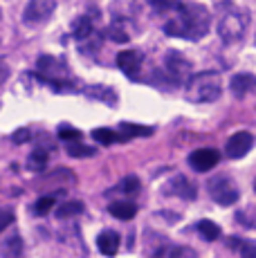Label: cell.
Returning <instances> with one entry per match:
<instances>
[{
  "instance_id": "cell-1",
  "label": "cell",
  "mask_w": 256,
  "mask_h": 258,
  "mask_svg": "<svg viewBox=\"0 0 256 258\" xmlns=\"http://www.w3.org/2000/svg\"><path fill=\"white\" fill-rule=\"evenodd\" d=\"M166 12H169V18L164 23V32L169 36L186 38V41H200V38L207 36V32L211 27V14L205 5L171 0Z\"/></svg>"
},
{
  "instance_id": "cell-2",
  "label": "cell",
  "mask_w": 256,
  "mask_h": 258,
  "mask_svg": "<svg viewBox=\"0 0 256 258\" xmlns=\"http://www.w3.org/2000/svg\"><path fill=\"white\" fill-rule=\"evenodd\" d=\"M220 92H223V81H220V74L216 70L194 74L184 88V94L191 103H211L220 97Z\"/></svg>"
},
{
  "instance_id": "cell-3",
  "label": "cell",
  "mask_w": 256,
  "mask_h": 258,
  "mask_svg": "<svg viewBox=\"0 0 256 258\" xmlns=\"http://www.w3.org/2000/svg\"><path fill=\"white\" fill-rule=\"evenodd\" d=\"M249 16L245 9H238L231 3L220 5V18H218V36L225 45L231 43H238L245 36V29H247Z\"/></svg>"
},
{
  "instance_id": "cell-4",
  "label": "cell",
  "mask_w": 256,
  "mask_h": 258,
  "mask_svg": "<svg viewBox=\"0 0 256 258\" xmlns=\"http://www.w3.org/2000/svg\"><path fill=\"white\" fill-rule=\"evenodd\" d=\"M207 191H209L211 200L218 202L220 207H231L238 202L240 191L236 186V182L229 175H214L207 182Z\"/></svg>"
},
{
  "instance_id": "cell-5",
  "label": "cell",
  "mask_w": 256,
  "mask_h": 258,
  "mask_svg": "<svg viewBox=\"0 0 256 258\" xmlns=\"http://www.w3.org/2000/svg\"><path fill=\"white\" fill-rule=\"evenodd\" d=\"M54 12H56V0H29L27 7L23 9V23L29 27H38L50 21Z\"/></svg>"
},
{
  "instance_id": "cell-6",
  "label": "cell",
  "mask_w": 256,
  "mask_h": 258,
  "mask_svg": "<svg viewBox=\"0 0 256 258\" xmlns=\"http://www.w3.org/2000/svg\"><path fill=\"white\" fill-rule=\"evenodd\" d=\"M36 72L45 79L47 86H50L52 81H66V79H70L66 61L56 58V56H41L36 61Z\"/></svg>"
},
{
  "instance_id": "cell-7",
  "label": "cell",
  "mask_w": 256,
  "mask_h": 258,
  "mask_svg": "<svg viewBox=\"0 0 256 258\" xmlns=\"http://www.w3.org/2000/svg\"><path fill=\"white\" fill-rule=\"evenodd\" d=\"M164 70L169 74L173 81H184V79H191V63L186 61L184 56H182L180 52H175V49H169L164 56Z\"/></svg>"
},
{
  "instance_id": "cell-8",
  "label": "cell",
  "mask_w": 256,
  "mask_h": 258,
  "mask_svg": "<svg viewBox=\"0 0 256 258\" xmlns=\"http://www.w3.org/2000/svg\"><path fill=\"white\" fill-rule=\"evenodd\" d=\"M252 146H254L252 133L240 131V133H234V135L227 140L225 153H227V157H231V160H240V157H245L249 151H252Z\"/></svg>"
},
{
  "instance_id": "cell-9",
  "label": "cell",
  "mask_w": 256,
  "mask_h": 258,
  "mask_svg": "<svg viewBox=\"0 0 256 258\" xmlns=\"http://www.w3.org/2000/svg\"><path fill=\"white\" fill-rule=\"evenodd\" d=\"M142 63H144V54L140 49H121L117 54V68L131 79H137V74L142 70Z\"/></svg>"
},
{
  "instance_id": "cell-10",
  "label": "cell",
  "mask_w": 256,
  "mask_h": 258,
  "mask_svg": "<svg viewBox=\"0 0 256 258\" xmlns=\"http://www.w3.org/2000/svg\"><path fill=\"white\" fill-rule=\"evenodd\" d=\"M220 162V153L216 151V148H198V151H194L189 155V164L194 171L198 173H207L211 171L216 164Z\"/></svg>"
},
{
  "instance_id": "cell-11",
  "label": "cell",
  "mask_w": 256,
  "mask_h": 258,
  "mask_svg": "<svg viewBox=\"0 0 256 258\" xmlns=\"http://www.w3.org/2000/svg\"><path fill=\"white\" fill-rule=\"evenodd\" d=\"M229 88H231V94L238 99L247 97V94L256 92V77L254 74H247V72H240V74H234L229 81Z\"/></svg>"
},
{
  "instance_id": "cell-12",
  "label": "cell",
  "mask_w": 256,
  "mask_h": 258,
  "mask_svg": "<svg viewBox=\"0 0 256 258\" xmlns=\"http://www.w3.org/2000/svg\"><path fill=\"white\" fill-rule=\"evenodd\" d=\"M164 193L166 196H180L184 200H194L196 198V186L186 180L184 175H175L169 180V184L164 186Z\"/></svg>"
},
{
  "instance_id": "cell-13",
  "label": "cell",
  "mask_w": 256,
  "mask_h": 258,
  "mask_svg": "<svg viewBox=\"0 0 256 258\" xmlns=\"http://www.w3.org/2000/svg\"><path fill=\"white\" fill-rule=\"evenodd\" d=\"M119 245H121V238H119L117 231H112V229H106L97 236V247H99V251L108 258H112L117 251H119Z\"/></svg>"
},
{
  "instance_id": "cell-14",
  "label": "cell",
  "mask_w": 256,
  "mask_h": 258,
  "mask_svg": "<svg viewBox=\"0 0 256 258\" xmlns=\"http://www.w3.org/2000/svg\"><path fill=\"white\" fill-rule=\"evenodd\" d=\"M0 256L3 258H23V238L18 236V231L3 238V242H0Z\"/></svg>"
},
{
  "instance_id": "cell-15",
  "label": "cell",
  "mask_w": 256,
  "mask_h": 258,
  "mask_svg": "<svg viewBox=\"0 0 256 258\" xmlns=\"http://www.w3.org/2000/svg\"><path fill=\"white\" fill-rule=\"evenodd\" d=\"M83 94L90 99H97V101L108 103V106H117V92L108 86H99V83L97 86H86L83 88Z\"/></svg>"
},
{
  "instance_id": "cell-16",
  "label": "cell",
  "mask_w": 256,
  "mask_h": 258,
  "mask_svg": "<svg viewBox=\"0 0 256 258\" xmlns=\"http://www.w3.org/2000/svg\"><path fill=\"white\" fill-rule=\"evenodd\" d=\"M108 211H110V216L117 218V220H133V218L137 216V205H133V202H128V200H115V202H110Z\"/></svg>"
},
{
  "instance_id": "cell-17",
  "label": "cell",
  "mask_w": 256,
  "mask_h": 258,
  "mask_svg": "<svg viewBox=\"0 0 256 258\" xmlns=\"http://www.w3.org/2000/svg\"><path fill=\"white\" fill-rule=\"evenodd\" d=\"M119 133L126 137L128 142L135 140V137H151L153 135V128L151 126H140V123H133V121H121L119 123Z\"/></svg>"
},
{
  "instance_id": "cell-18",
  "label": "cell",
  "mask_w": 256,
  "mask_h": 258,
  "mask_svg": "<svg viewBox=\"0 0 256 258\" xmlns=\"http://www.w3.org/2000/svg\"><path fill=\"white\" fill-rule=\"evenodd\" d=\"M95 32V25H92L90 16H79L72 21V38L83 41V38H90Z\"/></svg>"
},
{
  "instance_id": "cell-19",
  "label": "cell",
  "mask_w": 256,
  "mask_h": 258,
  "mask_svg": "<svg viewBox=\"0 0 256 258\" xmlns=\"http://www.w3.org/2000/svg\"><path fill=\"white\" fill-rule=\"evenodd\" d=\"M92 140H97L99 144H103V146H112V144H117V142H128L124 135H117L110 128H95V131H92Z\"/></svg>"
},
{
  "instance_id": "cell-20",
  "label": "cell",
  "mask_w": 256,
  "mask_h": 258,
  "mask_svg": "<svg viewBox=\"0 0 256 258\" xmlns=\"http://www.w3.org/2000/svg\"><path fill=\"white\" fill-rule=\"evenodd\" d=\"M196 229H198V234L203 236L207 242H214V240H218L220 238V227L216 225V222H211V220H200Z\"/></svg>"
},
{
  "instance_id": "cell-21",
  "label": "cell",
  "mask_w": 256,
  "mask_h": 258,
  "mask_svg": "<svg viewBox=\"0 0 256 258\" xmlns=\"http://www.w3.org/2000/svg\"><path fill=\"white\" fill-rule=\"evenodd\" d=\"M106 36L110 38L112 43H128V32H126V23L124 21H115L110 27L106 29Z\"/></svg>"
},
{
  "instance_id": "cell-22",
  "label": "cell",
  "mask_w": 256,
  "mask_h": 258,
  "mask_svg": "<svg viewBox=\"0 0 256 258\" xmlns=\"http://www.w3.org/2000/svg\"><path fill=\"white\" fill-rule=\"evenodd\" d=\"M68 155L77 157V160H86V157H95L97 151L92 146L81 144V142H70V144H68Z\"/></svg>"
},
{
  "instance_id": "cell-23",
  "label": "cell",
  "mask_w": 256,
  "mask_h": 258,
  "mask_svg": "<svg viewBox=\"0 0 256 258\" xmlns=\"http://www.w3.org/2000/svg\"><path fill=\"white\" fill-rule=\"evenodd\" d=\"M117 191L126 193V196H137V193L142 191V182L137 175H126L124 180L117 184Z\"/></svg>"
},
{
  "instance_id": "cell-24",
  "label": "cell",
  "mask_w": 256,
  "mask_h": 258,
  "mask_svg": "<svg viewBox=\"0 0 256 258\" xmlns=\"http://www.w3.org/2000/svg\"><path fill=\"white\" fill-rule=\"evenodd\" d=\"M54 205H56L54 196H41V198H38V200L32 205V211L36 213V216H47L50 211H54Z\"/></svg>"
},
{
  "instance_id": "cell-25",
  "label": "cell",
  "mask_w": 256,
  "mask_h": 258,
  "mask_svg": "<svg viewBox=\"0 0 256 258\" xmlns=\"http://www.w3.org/2000/svg\"><path fill=\"white\" fill-rule=\"evenodd\" d=\"M83 211V202L79 200H70L66 205H61L56 209V218H72V216H79Z\"/></svg>"
},
{
  "instance_id": "cell-26",
  "label": "cell",
  "mask_w": 256,
  "mask_h": 258,
  "mask_svg": "<svg viewBox=\"0 0 256 258\" xmlns=\"http://www.w3.org/2000/svg\"><path fill=\"white\" fill-rule=\"evenodd\" d=\"M45 164H47V153L41 151V148H36V151L29 155V160H27V168H29V171H43Z\"/></svg>"
},
{
  "instance_id": "cell-27",
  "label": "cell",
  "mask_w": 256,
  "mask_h": 258,
  "mask_svg": "<svg viewBox=\"0 0 256 258\" xmlns=\"http://www.w3.org/2000/svg\"><path fill=\"white\" fill-rule=\"evenodd\" d=\"M56 135H58V140H63V142H79L81 140V131L75 126H70V123H61Z\"/></svg>"
},
{
  "instance_id": "cell-28",
  "label": "cell",
  "mask_w": 256,
  "mask_h": 258,
  "mask_svg": "<svg viewBox=\"0 0 256 258\" xmlns=\"http://www.w3.org/2000/svg\"><path fill=\"white\" fill-rule=\"evenodd\" d=\"M169 258H198V254H196V251L191 249V247L180 245V247H173V249H171Z\"/></svg>"
},
{
  "instance_id": "cell-29",
  "label": "cell",
  "mask_w": 256,
  "mask_h": 258,
  "mask_svg": "<svg viewBox=\"0 0 256 258\" xmlns=\"http://www.w3.org/2000/svg\"><path fill=\"white\" fill-rule=\"evenodd\" d=\"M240 258H256V242L254 240H245L240 247Z\"/></svg>"
},
{
  "instance_id": "cell-30",
  "label": "cell",
  "mask_w": 256,
  "mask_h": 258,
  "mask_svg": "<svg viewBox=\"0 0 256 258\" xmlns=\"http://www.w3.org/2000/svg\"><path fill=\"white\" fill-rule=\"evenodd\" d=\"M12 140H14V144H25V142L32 140V133H29L27 128H18V131L12 135Z\"/></svg>"
},
{
  "instance_id": "cell-31",
  "label": "cell",
  "mask_w": 256,
  "mask_h": 258,
  "mask_svg": "<svg viewBox=\"0 0 256 258\" xmlns=\"http://www.w3.org/2000/svg\"><path fill=\"white\" fill-rule=\"evenodd\" d=\"M12 220H14V213L12 211H5V220H3V225H0V229H7V227L12 225Z\"/></svg>"
},
{
  "instance_id": "cell-32",
  "label": "cell",
  "mask_w": 256,
  "mask_h": 258,
  "mask_svg": "<svg viewBox=\"0 0 256 258\" xmlns=\"http://www.w3.org/2000/svg\"><path fill=\"white\" fill-rule=\"evenodd\" d=\"M254 191H256V180H254Z\"/></svg>"
}]
</instances>
